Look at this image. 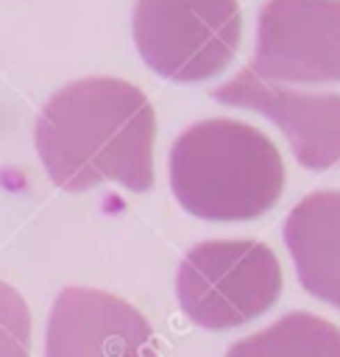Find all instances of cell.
I'll return each instance as SVG.
<instances>
[{"label":"cell","instance_id":"obj_6","mask_svg":"<svg viewBox=\"0 0 340 357\" xmlns=\"http://www.w3.org/2000/svg\"><path fill=\"white\" fill-rule=\"evenodd\" d=\"M45 357H159L148 318L125 298L64 287L47 315Z\"/></svg>","mask_w":340,"mask_h":357},{"label":"cell","instance_id":"obj_3","mask_svg":"<svg viewBox=\"0 0 340 357\" xmlns=\"http://www.w3.org/2000/svg\"><path fill=\"white\" fill-rule=\"evenodd\" d=\"M279 293V259L259 240L198 243L184 254L176 273L178 304L201 329L242 326L268 312Z\"/></svg>","mask_w":340,"mask_h":357},{"label":"cell","instance_id":"obj_1","mask_svg":"<svg viewBox=\"0 0 340 357\" xmlns=\"http://www.w3.org/2000/svg\"><path fill=\"white\" fill-rule=\"evenodd\" d=\"M156 114L134 84L109 75L53 92L33 126L36 153L59 190L86 192L117 181L131 192L153 187Z\"/></svg>","mask_w":340,"mask_h":357},{"label":"cell","instance_id":"obj_7","mask_svg":"<svg viewBox=\"0 0 340 357\" xmlns=\"http://www.w3.org/2000/svg\"><path fill=\"white\" fill-rule=\"evenodd\" d=\"M223 106L251 109L273 120L287 137L293 156L307 170H329L340 162V95L337 92H298L284 84H270L240 70L231 81L212 89Z\"/></svg>","mask_w":340,"mask_h":357},{"label":"cell","instance_id":"obj_9","mask_svg":"<svg viewBox=\"0 0 340 357\" xmlns=\"http://www.w3.org/2000/svg\"><path fill=\"white\" fill-rule=\"evenodd\" d=\"M226 357H340V329L312 312H287L231 343Z\"/></svg>","mask_w":340,"mask_h":357},{"label":"cell","instance_id":"obj_4","mask_svg":"<svg viewBox=\"0 0 340 357\" xmlns=\"http://www.w3.org/2000/svg\"><path fill=\"white\" fill-rule=\"evenodd\" d=\"M237 0H137L131 33L139 59L176 84L226 70L240 45Z\"/></svg>","mask_w":340,"mask_h":357},{"label":"cell","instance_id":"obj_8","mask_svg":"<svg viewBox=\"0 0 340 357\" xmlns=\"http://www.w3.org/2000/svg\"><path fill=\"white\" fill-rule=\"evenodd\" d=\"M284 243L301 287L340 310V190L301 198L284 220Z\"/></svg>","mask_w":340,"mask_h":357},{"label":"cell","instance_id":"obj_5","mask_svg":"<svg viewBox=\"0 0 340 357\" xmlns=\"http://www.w3.org/2000/svg\"><path fill=\"white\" fill-rule=\"evenodd\" d=\"M251 73L270 84L340 81V0H268Z\"/></svg>","mask_w":340,"mask_h":357},{"label":"cell","instance_id":"obj_10","mask_svg":"<svg viewBox=\"0 0 340 357\" xmlns=\"http://www.w3.org/2000/svg\"><path fill=\"white\" fill-rule=\"evenodd\" d=\"M0 357H31V310L6 282H0Z\"/></svg>","mask_w":340,"mask_h":357},{"label":"cell","instance_id":"obj_2","mask_svg":"<svg viewBox=\"0 0 340 357\" xmlns=\"http://www.w3.org/2000/svg\"><path fill=\"white\" fill-rule=\"evenodd\" d=\"M170 190L201 220H251L284 190L279 148L254 126L201 120L178 134L167 159Z\"/></svg>","mask_w":340,"mask_h":357}]
</instances>
